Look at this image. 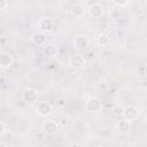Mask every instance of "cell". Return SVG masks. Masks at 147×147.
<instances>
[{
    "instance_id": "obj_1",
    "label": "cell",
    "mask_w": 147,
    "mask_h": 147,
    "mask_svg": "<svg viewBox=\"0 0 147 147\" xmlns=\"http://www.w3.org/2000/svg\"><path fill=\"white\" fill-rule=\"evenodd\" d=\"M22 99H23V101H24L25 103L31 105V103H34V102L38 101V99H39V93H38V91H37L36 88L28 87V88H25V90L23 91V93H22Z\"/></svg>"
},
{
    "instance_id": "obj_2",
    "label": "cell",
    "mask_w": 147,
    "mask_h": 147,
    "mask_svg": "<svg viewBox=\"0 0 147 147\" xmlns=\"http://www.w3.org/2000/svg\"><path fill=\"white\" fill-rule=\"evenodd\" d=\"M102 109V101L99 98H90L85 102V110L88 113H98Z\"/></svg>"
},
{
    "instance_id": "obj_3",
    "label": "cell",
    "mask_w": 147,
    "mask_h": 147,
    "mask_svg": "<svg viewBox=\"0 0 147 147\" xmlns=\"http://www.w3.org/2000/svg\"><path fill=\"white\" fill-rule=\"evenodd\" d=\"M59 127H60L59 123L56 121H54V119H46L41 125V130L44 131V133H46L48 136L55 134L57 132Z\"/></svg>"
},
{
    "instance_id": "obj_4",
    "label": "cell",
    "mask_w": 147,
    "mask_h": 147,
    "mask_svg": "<svg viewBox=\"0 0 147 147\" xmlns=\"http://www.w3.org/2000/svg\"><path fill=\"white\" fill-rule=\"evenodd\" d=\"M87 60L83 54H75L69 59V65L74 69H80L86 64Z\"/></svg>"
},
{
    "instance_id": "obj_5",
    "label": "cell",
    "mask_w": 147,
    "mask_h": 147,
    "mask_svg": "<svg viewBox=\"0 0 147 147\" xmlns=\"http://www.w3.org/2000/svg\"><path fill=\"white\" fill-rule=\"evenodd\" d=\"M38 29L40 32H44V33H49L54 30V22L52 18H48V17H44L41 20H39L38 22Z\"/></svg>"
},
{
    "instance_id": "obj_6",
    "label": "cell",
    "mask_w": 147,
    "mask_h": 147,
    "mask_svg": "<svg viewBox=\"0 0 147 147\" xmlns=\"http://www.w3.org/2000/svg\"><path fill=\"white\" fill-rule=\"evenodd\" d=\"M90 46V39L85 34H79L74 39V47L78 51H85Z\"/></svg>"
},
{
    "instance_id": "obj_7",
    "label": "cell",
    "mask_w": 147,
    "mask_h": 147,
    "mask_svg": "<svg viewBox=\"0 0 147 147\" xmlns=\"http://www.w3.org/2000/svg\"><path fill=\"white\" fill-rule=\"evenodd\" d=\"M123 117L125 119H127L129 122H136L139 117V110L133 107V106H129L124 108V113H123Z\"/></svg>"
},
{
    "instance_id": "obj_8",
    "label": "cell",
    "mask_w": 147,
    "mask_h": 147,
    "mask_svg": "<svg viewBox=\"0 0 147 147\" xmlns=\"http://www.w3.org/2000/svg\"><path fill=\"white\" fill-rule=\"evenodd\" d=\"M37 113L40 115V116H49L52 113H53V107L49 102L47 101H41L37 105Z\"/></svg>"
},
{
    "instance_id": "obj_9",
    "label": "cell",
    "mask_w": 147,
    "mask_h": 147,
    "mask_svg": "<svg viewBox=\"0 0 147 147\" xmlns=\"http://www.w3.org/2000/svg\"><path fill=\"white\" fill-rule=\"evenodd\" d=\"M59 54V48L56 45L54 44H47V45H44V48H42V55L47 59H53L55 57L56 55Z\"/></svg>"
},
{
    "instance_id": "obj_10",
    "label": "cell",
    "mask_w": 147,
    "mask_h": 147,
    "mask_svg": "<svg viewBox=\"0 0 147 147\" xmlns=\"http://www.w3.org/2000/svg\"><path fill=\"white\" fill-rule=\"evenodd\" d=\"M88 14L93 18H99L103 14V6L99 2H94L88 7Z\"/></svg>"
},
{
    "instance_id": "obj_11",
    "label": "cell",
    "mask_w": 147,
    "mask_h": 147,
    "mask_svg": "<svg viewBox=\"0 0 147 147\" xmlns=\"http://www.w3.org/2000/svg\"><path fill=\"white\" fill-rule=\"evenodd\" d=\"M31 41L36 46H44L46 44V33L44 32H36L31 36Z\"/></svg>"
},
{
    "instance_id": "obj_12",
    "label": "cell",
    "mask_w": 147,
    "mask_h": 147,
    "mask_svg": "<svg viewBox=\"0 0 147 147\" xmlns=\"http://www.w3.org/2000/svg\"><path fill=\"white\" fill-rule=\"evenodd\" d=\"M14 63V59L10 54L3 53L0 55V67L2 69H8L9 67H11Z\"/></svg>"
},
{
    "instance_id": "obj_13",
    "label": "cell",
    "mask_w": 147,
    "mask_h": 147,
    "mask_svg": "<svg viewBox=\"0 0 147 147\" xmlns=\"http://www.w3.org/2000/svg\"><path fill=\"white\" fill-rule=\"evenodd\" d=\"M70 11H71V15H72L74 17L80 18V17H83L84 14H85V8H84L80 3H75V5H72Z\"/></svg>"
},
{
    "instance_id": "obj_14",
    "label": "cell",
    "mask_w": 147,
    "mask_h": 147,
    "mask_svg": "<svg viewBox=\"0 0 147 147\" xmlns=\"http://www.w3.org/2000/svg\"><path fill=\"white\" fill-rule=\"evenodd\" d=\"M116 129L117 131H119L121 133H127L131 129V122H129L127 119H121L117 124H116Z\"/></svg>"
},
{
    "instance_id": "obj_15",
    "label": "cell",
    "mask_w": 147,
    "mask_h": 147,
    "mask_svg": "<svg viewBox=\"0 0 147 147\" xmlns=\"http://www.w3.org/2000/svg\"><path fill=\"white\" fill-rule=\"evenodd\" d=\"M96 42L99 46L101 47H105V46H108L110 44V37L107 34V33H100L99 37L96 38Z\"/></svg>"
},
{
    "instance_id": "obj_16",
    "label": "cell",
    "mask_w": 147,
    "mask_h": 147,
    "mask_svg": "<svg viewBox=\"0 0 147 147\" xmlns=\"http://www.w3.org/2000/svg\"><path fill=\"white\" fill-rule=\"evenodd\" d=\"M124 108H125V107H123L122 105L117 103V105H115V106L111 108V113H113L114 116H116V117H121V116H123Z\"/></svg>"
},
{
    "instance_id": "obj_17",
    "label": "cell",
    "mask_w": 147,
    "mask_h": 147,
    "mask_svg": "<svg viewBox=\"0 0 147 147\" xmlns=\"http://www.w3.org/2000/svg\"><path fill=\"white\" fill-rule=\"evenodd\" d=\"M116 6H118V7H123V6H126L127 3H129V1L130 0H111Z\"/></svg>"
},
{
    "instance_id": "obj_18",
    "label": "cell",
    "mask_w": 147,
    "mask_h": 147,
    "mask_svg": "<svg viewBox=\"0 0 147 147\" xmlns=\"http://www.w3.org/2000/svg\"><path fill=\"white\" fill-rule=\"evenodd\" d=\"M6 132H7V126H6L5 122L1 121V122H0V136L3 137V134H5Z\"/></svg>"
},
{
    "instance_id": "obj_19",
    "label": "cell",
    "mask_w": 147,
    "mask_h": 147,
    "mask_svg": "<svg viewBox=\"0 0 147 147\" xmlns=\"http://www.w3.org/2000/svg\"><path fill=\"white\" fill-rule=\"evenodd\" d=\"M8 6V0H0V10H5Z\"/></svg>"
},
{
    "instance_id": "obj_20",
    "label": "cell",
    "mask_w": 147,
    "mask_h": 147,
    "mask_svg": "<svg viewBox=\"0 0 147 147\" xmlns=\"http://www.w3.org/2000/svg\"><path fill=\"white\" fill-rule=\"evenodd\" d=\"M77 1H78V2H79V3H80V2H87V1H88V0H77Z\"/></svg>"
},
{
    "instance_id": "obj_21",
    "label": "cell",
    "mask_w": 147,
    "mask_h": 147,
    "mask_svg": "<svg viewBox=\"0 0 147 147\" xmlns=\"http://www.w3.org/2000/svg\"><path fill=\"white\" fill-rule=\"evenodd\" d=\"M146 42H147V39H146Z\"/></svg>"
}]
</instances>
